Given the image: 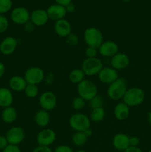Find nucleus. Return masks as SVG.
<instances>
[{
  "label": "nucleus",
  "instance_id": "f257e3e1",
  "mask_svg": "<svg viewBox=\"0 0 151 152\" xmlns=\"http://www.w3.org/2000/svg\"><path fill=\"white\" fill-rule=\"evenodd\" d=\"M127 88H128L125 79L118 77L115 82L109 85L107 91V94L112 100H120L123 99Z\"/></svg>",
  "mask_w": 151,
  "mask_h": 152
},
{
  "label": "nucleus",
  "instance_id": "f03ea898",
  "mask_svg": "<svg viewBox=\"0 0 151 152\" xmlns=\"http://www.w3.org/2000/svg\"><path fill=\"white\" fill-rule=\"evenodd\" d=\"M145 99L144 91L138 87H131L127 88L123 101L129 107H135L143 103Z\"/></svg>",
  "mask_w": 151,
  "mask_h": 152
},
{
  "label": "nucleus",
  "instance_id": "7ed1b4c3",
  "mask_svg": "<svg viewBox=\"0 0 151 152\" xmlns=\"http://www.w3.org/2000/svg\"><path fill=\"white\" fill-rule=\"evenodd\" d=\"M84 41L87 47L99 48L104 42L103 34L100 30L95 27L86 28L84 32Z\"/></svg>",
  "mask_w": 151,
  "mask_h": 152
},
{
  "label": "nucleus",
  "instance_id": "20e7f679",
  "mask_svg": "<svg viewBox=\"0 0 151 152\" xmlns=\"http://www.w3.org/2000/svg\"><path fill=\"white\" fill-rule=\"evenodd\" d=\"M90 117L82 113H75L69 119L70 127L75 132H85L90 128Z\"/></svg>",
  "mask_w": 151,
  "mask_h": 152
},
{
  "label": "nucleus",
  "instance_id": "39448f33",
  "mask_svg": "<svg viewBox=\"0 0 151 152\" xmlns=\"http://www.w3.org/2000/svg\"><path fill=\"white\" fill-rule=\"evenodd\" d=\"M77 93L80 97L89 102L98 94V88L92 81L84 80L77 85Z\"/></svg>",
  "mask_w": 151,
  "mask_h": 152
},
{
  "label": "nucleus",
  "instance_id": "423d86ee",
  "mask_svg": "<svg viewBox=\"0 0 151 152\" xmlns=\"http://www.w3.org/2000/svg\"><path fill=\"white\" fill-rule=\"evenodd\" d=\"M104 68L102 60L96 58H86L81 64V68L85 76L92 77L98 75L101 70Z\"/></svg>",
  "mask_w": 151,
  "mask_h": 152
},
{
  "label": "nucleus",
  "instance_id": "0eeeda50",
  "mask_svg": "<svg viewBox=\"0 0 151 152\" xmlns=\"http://www.w3.org/2000/svg\"><path fill=\"white\" fill-rule=\"evenodd\" d=\"M45 77V74L42 68L40 67H30L26 70L24 74V78L28 84H32L38 86Z\"/></svg>",
  "mask_w": 151,
  "mask_h": 152
},
{
  "label": "nucleus",
  "instance_id": "6e6552de",
  "mask_svg": "<svg viewBox=\"0 0 151 152\" xmlns=\"http://www.w3.org/2000/svg\"><path fill=\"white\" fill-rule=\"evenodd\" d=\"M56 140V134L53 129L44 128L36 135V142L38 145L50 147Z\"/></svg>",
  "mask_w": 151,
  "mask_h": 152
},
{
  "label": "nucleus",
  "instance_id": "1a4fd4ad",
  "mask_svg": "<svg viewBox=\"0 0 151 152\" xmlns=\"http://www.w3.org/2000/svg\"><path fill=\"white\" fill-rule=\"evenodd\" d=\"M38 102L41 109L49 112L56 108L57 105V97L53 92L47 91L41 94Z\"/></svg>",
  "mask_w": 151,
  "mask_h": 152
},
{
  "label": "nucleus",
  "instance_id": "9d476101",
  "mask_svg": "<svg viewBox=\"0 0 151 152\" xmlns=\"http://www.w3.org/2000/svg\"><path fill=\"white\" fill-rule=\"evenodd\" d=\"M10 19L16 25H24L30 19V13L25 7H17L12 10Z\"/></svg>",
  "mask_w": 151,
  "mask_h": 152
},
{
  "label": "nucleus",
  "instance_id": "9b49d317",
  "mask_svg": "<svg viewBox=\"0 0 151 152\" xmlns=\"http://www.w3.org/2000/svg\"><path fill=\"white\" fill-rule=\"evenodd\" d=\"M5 137L7 138L8 144L19 145L23 142L25 134L22 128L19 126H13L7 131Z\"/></svg>",
  "mask_w": 151,
  "mask_h": 152
},
{
  "label": "nucleus",
  "instance_id": "f8f14e48",
  "mask_svg": "<svg viewBox=\"0 0 151 152\" xmlns=\"http://www.w3.org/2000/svg\"><path fill=\"white\" fill-rule=\"evenodd\" d=\"M99 81L105 85H110L118 78V71L112 67H104L98 74Z\"/></svg>",
  "mask_w": 151,
  "mask_h": 152
},
{
  "label": "nucleus",
  "instance_id": "ddd939ff",
  "mask_svg": "<svg viewBox=\"0 0 151 152\" xmlns=\"http://www.w3.org/2000/svg\"><path fill=\"white\" fill-rule=\"evenodd\" d=\"M98 50L101 56L106 58H112L118 53V45L114 41L107 40L102 43Z\"/></svg>",
  "mask_w": 151,
  "mask_h": 152
},
{
  "label": "nucleus",
  "instance_id": "4468645a",
  "mask_svg": "<svg viewBox=\"0 0 151 152\" xmlns=\"http://www.w3.org/2000/svg\"><path fill=\"white\" fill-rule=\"evenodd\" d=\"M130 65V57L124 53H117L110 59V67L115 70L121 71L127 68Z\"/></svg>",
  "mask_w": 151,
  "mask_h": 152
},
{
  "label": "nucleus",
  "instance_id": "2eb2a0df",
  "mask_svg": "<svg viewBox=\"0 0 151 152\" xmlns=\"http://www.w3.org/2000/svg\"><path fill=\"white\" fill-rule=\"evenodd\" d=\"M18 46V41L13 37H6L0 42V52L4 56L13 54Z\"/></svg>",
  "mask_w": 151,
  "mask_h": 152
},
{
  "label": "nucleus",
  "instance_id": "dca6fc26",
  "mask_svg": "<svg viewBox=\"0 0 151 152\" xmlns=\"http://www.w3.org/2000/svg\"><path fill=\"white\" fill-rule=\"evenodd\" d=\"M50 20L47 10L44 9H36L30 13V21L36 27L45 25Z\"/></svg>",
  "mask_w": 151,
  "mask_h": 152
},
{
  "label": "nucleus",
  "instance_id": "f3484780",
  "mask_svg": "<svg viewBox=\"0 0 151 152\" xmlns=\"http://www.w3.org/2000/svg\"><path fill=\"white\" fill-rule=\"evenodd\" d=\"M54 31L59 37H62V38H66L68 35L72 33V26L71 24L68 20L65 19H60L54 24Z\"/></svg>",
  "mask_w": 151,
  "mask_h": 152
},
{
  "label": "nucleus",
  "instance_id": "a211bd4d",
  "mask_svg": "<svg viewBox=\"0 0 151 152\" xmlns=\"http://www.w3.org/2000/svg\"><path fill=\"white\" fill-rule=\"evenodd\" d=\"M47 13L48 14V17L50 20H53L55 22L60 19H65V16L67 14V10L65 7L58 4H53L49 6L47 9Z\"/></svg>",
  "mask_w": 151,
  "mask_h": 152
},
{
  "label": "nucleus",
  "instance_id": "6ab92c4d",
  "mask_svg": "<svg viewBox=\"0 0 151 152\" xmlns=\"http://www.w3.org/2000/svg\"><path fill=\"white\" fill-rule=\"evenodd\" d=\"M112 143L115 149L124 152L128 147H130L129 136L124 133L116 134L113 137Z\"/></svg>",
  "mask_w": 151,
  "mask_h": 152
},
{
  "label": "nucleus",
  "instance_id": "aec40b11",
  "mask_svg": "<svg viewBox=\"0 0 151 152\" xmlns=\"http://www.w3.org/2000/svg\"><path fill=\"white\" fill-rule=\"evenodd\" d=\"M8 85L9 88L13 91L21 92L25 91L28 83H27L24 77L19 75H14L10 78Z\"/></svg>",
  "mask_w": 151,
  "mask_h": 152
},
{
  "label": "nucleus",
  "instance_id": "412c9836",
  "mask_svg": "<svg viewBox=\"0 0 151 152\" xmlns=\"http://www.w3.org/2000/svg\"><path fill=\"white\" fill-rule=\"evenodd\" d=\"M113 115L118 121L126 120L130 116V107L124 102H118L114 108Z\"/></svg>",
  "mask_w": 151,
  "mask_h": 152
},
{
  "label": "nucleus",
  "instance_id": "4be33fe9",
  "mask_svg": "<svg viewBox=\"0 0 151 152\" xmlns=\"http://www.w3.org/2000/svg\"><path fill=\"white\" fill-rule=\"evenodd\" d=\"M13 102V95L10 88H0V107L2 108L11 106Z\"/></svg>",
  "mask_w": 151,
  "mask_h": 152
},
{
  "label": "nucleus",
  "instance_id": "5701e85b",
  "mask_svg": "<svg viewBox=\"0 0 151 152\" xmlns=\"http://www.w3.org/2000/svg\"><path fill=\"white\" fill-rule=\"evenodd\" d=\"M35 123L38 127L44 128L47 127L50 122V115L48 111L45 110L40 109L37 111L34 116Z\"/></svg>",
  "mask_w": 151,
  "mask_h": 152
},
{
  "label": "nucleus",
  "instance_id": "b1692460",
  "mask_svg": "<svg viewBox=\"0 0 151 152\" xmlns=\"http://www.w3.org/2000/svg\"><path fill=\"white\" fill-rule=\"evenodd\" d=\"M18 117V113L14 107L9 106L7 108H3L1 112V120L4 123L10 124L14 123Z\"/></svg>",
  "mask_w": 151,
  "mask_h": 152
},
{
  "label": "nucleus",
  "instance_id": "393cba45",
  "mask_svg": "<svg viewBox=\"0 0 151 152\" xmlns=\"http://www.w3.org/2000/svg\"><path fill=\"white\" fill-rule=\"evenodd\" d=\"M84 77H85V74H84V73L83 72V71L81 68H75V69H73L70 72L69 76H68V78H69V80L70 81V83L75 85L79 84L81 82L85 80Z\"/></svg>",
  "mask_w": 151,
  "mask_h": 152
},
{
  "label": "nucleus",
  "instance_id": "a878e982",
  "mask_svg": "<svg viewBox=\"0 0 151 152\" xmlns=\"http://www.w3.org/2000/svg\"><path fill=\"white\" fill-rule=\"evenodd\" d=\"M105 115H106V113H105L104 107L93 108L90 112V119L91 121L94 122V123H99L105 119Z\"/></svg>",
  "mask_w": 151,
  "mask_h": 152
},
{
  "label": "nucleus",
  "instance_id": "bb28decb",
  "mask_svg": "<svg viewBox=\"0 0 151 152\" xmlns=\"http://www.w3.org/2000/svg\"><path fill=\"white\" fill-rule=\"evenodd\" d=\"M87 137L82 132H75L72 136V142L74 145L78 147L85 145L87 141Z\"/></svg>",
  "mask_w": 151,
  "mask_h": 152
},
{
  "label": "nucleus",
  "instance_id": "cd10ccee",
  "mask_svg": "<svg viewBox=\"0 0 151 152\" xmlns=\"http://www.w3.org/2000/svg\"><path fill=\"white\" fill-rule=\"evenodd\" d=\"M25 94V96L28 98H36L38 95V86L32 84H28L27 85L26 88H25V91H24Z\"/></svg>",
  "mask_w": 151,
  "mask_h": 152
},
{
  "label": "nucleus",
  "instance_id": "c85d7f7f",
  "mask_svg": "<svg viewBox=\"0 0 151 152\" xmlns=\"http://www.w3.org/2000/svg\"><path fill=\"white\" fill-rule=\"evenodd\" d=\"M86 101L79 96L74 98L72 101V107L75 111H81L84 108Z\"/></svg>",
  "mask_w": 151,
  "mask_h": 152
},
{
  "label": "nucleus",
  "instance_id": "c756f323",
  "mask_svg": "<svg viewBox=\"0 0 151 152\" xmlns=\"http://www.w3.org/2000/svg\"><path fill=\"white\" fill-rule=\"evenodd\" d=\"M12 6V0H0V15H3L10 11Z\"/></svg>",
  "mask_w": 151,
  "mask_h": 152
},
{
  "label": "nucleus",
  "instance_id": "7c9ffc66",
  "mask_svg": "<svg viewBox=\"0 0 151 152\" xmlns=\"http://www.w3.org/2000/svg\"><path fill=\"white\" fill-rule=\"evenodd\" d=\"M89 103H90V106L92 109L96 108H101V107L104 106V99L102 96H99L97 94L93 99L89 101Z\"/></svg>",
  "mask_w": 151,
  "mask_h": 152
},
{
  "label": "nucleus",
  "instance_id": "2f4dec72",
  "mask_svg": "<svg viewBox=\"0 0 151 152\" xmlns=\"http://www.w3.org/2000/svg\"><path fill=\"white\" fill-rule=\"evenodd\" d=\"M66 39V43L68 45L71 46V47H75L78 45V42H79V39L78 37L76 34H73V33H71L70 35H68V37L65 38Z\"/></svg>",
  "mask_w": 151,
  "mask_h": 152
},
{
  "label": "nucleus",
  "instance_id": "473e14b6",
  "mask_svg": "<svg viewBox=\"0 0 151 152\" xmlns=\"http://www.w3.org/2000/svg\"><path fill=\"white\" fill-rule=\"evenodd\" d=\"M9 27V21L4 15H0V34L5 32Z\"/></svg>",
  "mask_w": 151,
  "mask_h": 152
},
{
  "label": "nucleus",
  "instance_id": "72a5a7b5",
  "mask_svg": "<svg viewBox=\"0 0 151 152\" xmlns=\"http://www.w3.org/2000/svg\"><path fill=\"white\" fill-rule=\"evenodd\" d=\"M84 53H85L86 58H96L98 54V49L95 48L87 47L85 49Z\"/></svg>",
  "mask_w": 151,
  "mask_h": 152
},
{
  "label": "nucleus",
  "instance_id": "f704fd0d",
  "mask_svg": "<svg viewBox=\"0 0 151 152\" xmlns=\"http://www.w3.org/2000/svg\"><path fill=\"white\" fill-rule=\"evenodd\" d=\"M53 152H74L72 148L66 145H60L56 147Z\"/></svg>",
  "mask_w": 151,
  "mask_h": 152
},
{
  "label": "nucleus",
  "instance_id": "c9c22d12",
  "mask_svg": "<svg viewBox=\"0 0 151 152\" xmlns=\"http://www.w3.org/2000/svg\"><path fill=\"white\" fill-rule=\"evenodd\" d=\"M2 152H22L19 145H10L9 144L4 150H2Z\"/></svg>",
  "mask_w": 151,
  "mask_h": 152
},
{
  "label": "nucleus",
  "instance_id": "e433bc0d",
  "mask_svg": "<svg viewBox=\"0 0 151 152\" xmlns=\"http://www.w3.org/2000/svg\"><path fill=\"white\" fill-rule=\"evenodd\" d=\"M129 143H130V146L138 147V145L140 143V140L136 136L129 137Z\"/></svg>",
  "mask_w": 151,
  "mask_h": 152
},
{
  "label": "nucleus",
  "instance_id": "4c0bfd02",
  "mask_svg": "<svg viewBox=\"0 0 151 152\" xmlns=\"http://www.w3.org/2000/svg\"><path fill=\"white\" fill-rule=\"evenodd\" d=\"M32 152H53V151H52L50 147L38 145L33 150Z\"/></svg>",
  "mask_w": 151,
  "mask_h": 152
},
{
  "label": "nucleus",
  "instance_id": "58836bf2",
  "mask_svg": "<svg viewBox=\"0 0 151 152\" xmlns=\"http://www.w3.org/2000/svg\"><path fill=\"white\" fill-rule=\"evenodd\" d=\"M8 142L5 136L0 135V150H4L8 145Z\"/></svg>",
  "mask_w": 151,
  "mask_h": 152
},
{
  "label": "nucleus",
  "instance_id": "ea45409f",
  "mask_svg": "<svg viewBox=\"0 0 151 152\" xmlns=\"http://www.w3.org/2000/svg\"><path fill=\"white\" fill-rule=\"evenodd\" d=\"M35 25H34L30 21H29V22H28L27 23H25V25H24V29H25V31H27V32H32V31H33L34 29H35Z\"/></svg>",
  "mask_w": 151,
  "mask_h": 152
},
{
  "label": "nucleus",
  "instance_id": "a19ab883",
  "mask_svg": "<svg viewBox=\"0 0 151 152\" xmlns=\"http://www.w3.org/2000/svg\"><path fill=\"white\" fill-rule=\"evenodd\" d=\"M55 1H56V4H60V5L65 7L70 3L72 2V0H55Z\"/></svg>",
  "mask_w": 151,
  "mask_h": 152
},
{
  "label": "nucleus",
  "instance_id": "79ce46f5",
  "mask_svg": "<svg viewBox=\"0 0 151 152\" xmlns=\"http://www.w3.org/2000/svg\"><path fill=\"white\" fill-rule=\"evenodd\" d=\"M65 9L67 10V13H73V12L75 11L76 10V6L74 5V4H73L72 2L70 3L69 4H68L67 6H65Z\"/></svg>",
  "mask_w": 151,
  "mask_h": 152
},
{
  "label": "nucleus",
  "instance_id": "37998d69",
  "mask_svg": "<svg viewBox=\"0 0 151 152\" xmlns=\"http://www.w3.org/2000/svg\"><path fill=\"white\" fill-rule=\"evenodd\" d=\"M124 152H143V151H142L140 148H139V147L130 146Z\"/></svg>",
  "mask_w": 151,
  "mask_h": 152
},
{
  "label": "nucleus",
  "instance_id": "c03bdc74",
  "mask_svg": "<svg viewBox=\"0 0 151 152\" xmlns=\"http://www.w3.org/2000/svg\"><path fill=\"white\" fill-rule=\"evenodd\" d=\"M4 73H5V66L2 62H0V78L4 76Z\"/></svg>",
  "mask_w": 151,
  "mask_h": 152
},
{
  "label": "nucleus",
  "instance_id": "a18cd8bd",
  "mask_svg": "<svg viewBox=\"0 0 151 152\" xmlns=\"http://www.w3.org/2000/svg\"><path fill=\"white\" fill-rule=\"evenodd\" d=\"M84 132V134H86V136L87 137V138H89V137H92V135L93 134V131L91 130V129H87V130H86L85 132Z\"/></svg>",
  "mask_w": 151,
  "mask_h": 152
},
{
  "label": "nucleus",
  "instance_id": "49530a36",
  "mask_svg": "<svg viewBox=\"0 0 151 152\" xmlns=\"http://www.w3.org/2000/svg\"><path fill=\"white\" fill-rule=\"evenodd\" d=\"M147 119H148V122H149L150 125V126H151V111H150V112L148 113Z\"/></svg>",
  "mask_w": 151,
  "mask_h": 152
},
{
  "label": "nucleus",
  "instance_id": "de8ad7c7",
  "mask_svg": "<svg viewBox=\"0 0 151 152\" xmlns=\"http://www.w3.org/2000/svg\"><path fill=\"white\" fill-rule=\"evenodd\" d=\"M76 152H87V151H84V150H83V149H78V150H77Z\"/></svg>",
  "mask_w": 151,
  "mask_h": 152
},
{
  "label": "nucleus",
  "instance_id": "09e8293b",
  "mask_svg": "<svg viewBox=\"0 0 151 152\" xmlns=\"http://www.w3.org/2000/svg\"><path fill=\"white\" fill-rule=\"evenodd\" d=\"M121 1H122L123 2H125V3H127V2H128V1H130V0H121Z\"/></svg>",
  "mask_w": 151,
  "mask_h": 152
},
{
  "label": "nucleus",
  "instance_id": "8fccbe9b",
  "mask_svg": "<svg viewBox=\"0 0 151 152\" xmlns=\"http://www.w3.org/2000/svg\"><path fill=\"white\" fill-rule=\"evenodd\" d=\"M149 152H151V149H150V151H149Z\"/></svg>",
  "mask_w": 151,
  "mask_h": 152
}]
</instances>
